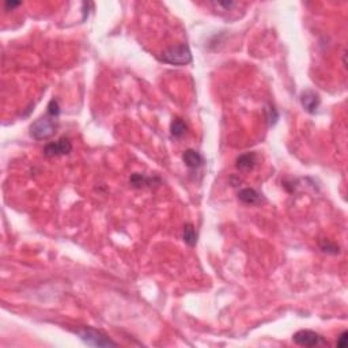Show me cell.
<instances>
[{
  "mask_svg": "<svg viewBox=\"0 0 348 348\" xmlns=\"http://www.w3.org/2000/svg\"><path fill=\"white\" fill-rule=\"evenodd\" d=\"M76 335L81 338L83 343H86L87 346H91V347H117L116 342H113L112 339H109L108 335L96 328L85 327V328L78 329Z\"/></svg>",
  "mask_w": 348,
  "mask_h": 348,
  "instance_id": "obj_1",
  "label": "cell"
},
{
  "mask_svg": "<svg viewBox=\"0 0 348 348\" xmlns=\"http://www.w3.org/2000/svg\"><path fill=\"white\" fill-rule=\"evenodd\" d=\"M159 60L172 66H187L192 61V53L189 46L185 44L172 46L159 55Z\"/></svg>",
  "mask_w": 348,
  "mask_h": 348,
  "instance_id": "obj_2",
  "label": "cell"
},
{
  "mask_svg": "<svg viewBox=\"0 0 348 348\" xmlns=\"http://www.w3.org/2000/svg\"><path fill=\"white\" fill-rule=\"evenodd\" d=\"M57 129V120L55 116L46 113V116L40 117L30 125V136L35 140H45L55 135Z\"/></svg>",
  "mask_w": 348,
  "mask_h": 348,
  "instance_id": "obj_3",
  "label": "cell"
},
{
  "mask_svg": "<svg viewBox=\"0 0 348 348\" xmlns=\"http://www.w3.org/2000/svg\"><path fill=\"white\" fill-rule=\"evenodd\" d=\"M293 342L301 347H320V346H328V342L318 333L309 331V329H302L294 333Z\"/></svg>",
  "mask_w": 348,
  "mask_h": 348,
  "instance_id": "obj_4",
  "label": "cell"
},
{
  "mask_svg": "<svg viewBox=\"0 0 348 348\" xmlns=\"http://www.w3.org/2000/svg\"><path fill=\"white\" fill-rule=\"evenodd\" d=\"M72 151V143L68 137H61L60 140L55 143L46 144L44 148V154L46 157H61V155H68Z\"/></svg>",
  "mask_w": 348,
  "mask_h": 348,
  "instance_id": "obj_5",
  "label": "cell"
},
{
  "mask_svg": "<svg viewBox=\"0 0 348 348\" xmlns=\"http://www.w3.org/2000/svg\"><path fill=\"white\" fill-rule=\"evenodd\" d=\"M301 102H302V106L309 113H316L318 106L321 104V100H320V96L317 93H314L312 90H306L301 94Z\"/></svg>",
  "mask_w": 348,
  "mask_h": 348,
  "instance_id": "obj_6",
  "label": "cell"
},
{
  "mask_svg": "<svg viewBox=\"0 0 348 348\" xmlns=\"http://www.w3.org/2000/svg\"><path fill=\"white\" fill-rule=\"evenodd\" d=\"M182 161L189 169H197L204 163V158L202 157L200 152L195 151V150H187L182 154Z\"/></svg>",
  "mask_w": 348,
  "mask_h": 348,
  "instance_id": "obj_7",
  "label": "cell"
},
{
  "mask_svg": "<svg viewBox=\"0 0 348 348\" xmlns=\"http://www.w3.org/2000/svg\"><path fill=\"white\" fill-rule=\"evenodd\" d=\"M257 162V155L254 152H246V154H242L237 158V169L242 170V172H249L252 170L254 165Z\"/></svg>",
  "mask_w": 348,
  "mask_h": 348,
  "instance_id": "obj_8",
  "label": "cell"
},
{
  "mask_svg": "<svg viewBox=\"0 0 348 348\" xmlns=\"http://www.w3.org/2000/svg\"><path fill=\"white\" fill-rule=\"evenodd\" d=\"M238 199L241 200L245 204H250V206H254V204H260L262 200L261 195L256 192L252 188H246V189H242V191L238 192Z\"/></svg>",
  "mask_w": 348,
  "mask_h": 348,
  "instance_id": "obj_9",
  "label": "cell"
},
{
  "mask_svg": "<svg viewBox=\"0 0 348 348\" xmlns=\"http://www.w3.org/2000/svg\"><path fill=\"white\" fill-rule=\"evenodd\" d=\"M182 239L188 246L193 247L197 243V232L195 230V226L192 223H187L182 230Z\"/></svg>",
  "mask_w": 348,
  "mask_h": 348,
  "instance_id": "obj_10",
  "label": "cell"
},
{
  "mask_svg": "<svg viewBox=\"0 0 348 348\" xmlns=\"http://www.w3.org/2000/svg\"><path fill=\"white\" fill-rule=\"evenodd\" d=\"M129 182H131V185L133 188L151 187L152 184H154V178L143 176V174H139V173H135V174H132Z\"/></svg>",
  "mask_w": 348,
  "mask_h": 348,
  "instance_id": "obj_11",
  "label": "cell"
},
{
  "mask_svg": "<svg viewBox=\"0 0 348 348\" xmlns=\"http://www.w3.org/2000/svg\"><path fill=\"white\" fill-rule=\"evenodd\" d=\"M187 124L182 121L181 118H173L172 125H170V132H172V136L174 137H182L187 132Z\"/></svg>",
  "mask_w": 348,
  "mask_h": 348,
  "instance_id": "obj_12",
  "label": "cell"
},
{
  "mask_svg": "<svg viewBox=\"0 0 348 348\" xmlns=\"http://www.w3.org/2000/svg\"><path fill=\"white\" fill-rule=\"evenodd\" d=\"M321 249H323L325 253H332V254H338L340 252V247L335 243L329 242L328 239H324L323 243H321Z\"/></svg>",
  "mask_w": 348,
  "mask_h": 348,
  "instance_id": "obj_13",
  "label": "cell"
},
{
  "mask_svg": "<svg viewBox=\"0 0 348 348\" xmlns=\"http://www.w3.org/2000/svg\"><path fill=\"white\" fill-rule=\"evenodd\" d=\"M46 113L55 117L59 116V113H60V106H59V102L56 101L55 98L51 100V102H49V105H48V112H46Z\"/></svg>",
  "mask_w": 348,
  "mask_h": 348,
  "instance_id": "obj_14",
  "label": "cell"
},
{
  "mask_svg": "<svg viewBox=\"0 0 348 348\" xmlns=\"http://www.w3.org/2000/svg\"><path fill=\"white\" fill-rule=\"evenodd\" d=\"M347 340H348V333L347 331H343V332L340 333V336H339L338 339V347L340 348H344L346 346H347Z\"/></svg>",
  "mask_w": 348,
  "mask_h": 348,
  "instance_id": "obj_15",
  "label": "cell"
},
{
  "mask_svg": "<svg viewBox=\"0 0 348 348\" xmlns=\"http://www.w3.org/2000/svg\"><path fill=\"white\" fill-rule=\"evenodd\" d=\"M20 3H16V1H5V4H4V7L5 8H14V7H18Z\"/></svg>",
  "mask_w": 348,
  "mask_h": 348,
  "instance_id": "obj_16",
  "label": "cell"
}]
</instances>
